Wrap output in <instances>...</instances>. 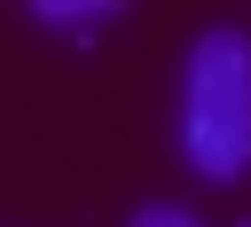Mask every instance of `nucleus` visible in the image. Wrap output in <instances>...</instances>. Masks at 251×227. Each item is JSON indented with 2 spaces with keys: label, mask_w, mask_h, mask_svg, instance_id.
Returning a JSON list of instances; mask_svg holds the SVG:
<instances>
[{
  "label": "nucleus",
  "mask_w": 251,
  "mask_h": 227,
  "mask_svg": "<svg viewBox=\"0 0 251 227\" xmlns=\"http://www.w3.org/2000/svg\"><path fill=\"white\" fill-rule=\"evenodd\" d=\"M180 157L204 180L251 172V31L212 23L180 55Z\"/></svg>",
  "instance_id": "f257e3e1"
},
{
  "label": "nucleus",
  "mask_w": 251,
  "mask_h": 227,
  "mask_svg": "<svg viewBox=\"0 0 251 227\" xmlns=\"http://www.w3.org/2000/svg\"><path fill=\"white\" fill-rule=\"evenodd\" d=\"M110 16H118V0H31V23H47V31H94Z\"/></svg>",
  "instance_id": "f03ea898"
},
{
  "label": "nucleus",
  "mask_w": 251,
  "mask_h": 227,
  "mask_svg": "<svg viewBox=\"0 0 251 227\" xmlns=\"http://www.w3.org/2000/svg\"><path fill=\"white\" fill-rule=\"evenodd\" d=\"M126 227H204L196 211H180V204H149V211H133Z\"/></svg>",
  "instance_id": "7ed1b4c3"
}]
</instances>
